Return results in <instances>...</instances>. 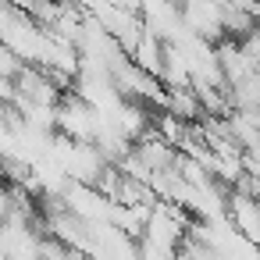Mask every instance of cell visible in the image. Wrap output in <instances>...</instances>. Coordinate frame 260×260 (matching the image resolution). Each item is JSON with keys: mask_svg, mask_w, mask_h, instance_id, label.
Here are the masks:
<instances>
[{"mask_svg": "<svg viewBox=\"0 0 260 260\" xmlns=\"http://www.w3.org/2000/svg\"><path fill=\"white\" fill-rule=\"evenodd\" d=\"M96 125H100L96 107L86 96H79L75 89H64V96L57 104V132L68 136V139H75V143H93Z\"/></svg>", "mask_w": 260, "mask_h": 260, "instance_id": "cell-1", "label": "cell"}, {"mask_svg": "<svg viewBox=\"0 0 260 260\" xmlns=\"http://www.w3.org/2000/svg\"><path fill=\"white\" fill-rule=\"evenodd\" d=\"M139 18H143L146 32L160 36L164 43L175 40V36L185 29V22H182V4H178V0H139Z\"/></svg>", "mask_w": 260, "mask_h": 260, "instance_id": "cell-3", "label": "cell"}, {"mask_svg": "<svg viewBox=\"0 0 260 260\" xmlns=\"http://www.w3.org/2000/svg\"><path fill=\"white\" fill-rule=\"evenodd\" d=\"M256 246H260V242H256Z\"/></svg>", "mask_w": 260, "mask_h": 260, "instance_id": "cell-7", "label": "cell"}, {"mask_svg": "<svg viewBox=\"0 0 260 260\" xmlns=\"http://www.w3.org/2000/svg\"><path fill=\"white\" fill-rule=\"evenodd\" d=\"M22 68H25V61H22V57H18L15 50H8L4 43H0V75L15 82V75H18Z\"/></svg>", "mask_w": 260, "mask_h": 260, "instance_id": "cell-5", "label": "cell"}, {"mask_svg": "<svg viewBox=\"0 0 260 260\" xmlns=\"http://www.w3.org/2000/svg\"><path fill=\"white\" fill-rule=\"evenodd\" d=\"M182 22L189 32H196L210 43L224 40V0H185Z\"/></svg>", "mask_w": 260, "mask_h": 260, "instance_id": "cell-2", "label": "cell"}, {"mask_svg": "<svg viewBox=\"0 0 260 260\" xmlns=\"http://www.w3.org/2000/svg\"><path fill=\"white\" fill-rule=\"evenodd\" d=\"M242 164H246V171L260 175V139H253V143L242 150Z\"/></svg>", "mask_w": 260, "mask_h": 260, "instance_id": "cell-6", "label": "cell"}, {"mask_svg": "<svg viewBox=\"0 0 260 260\" xmlns=\"http://www.w3.org/2000/svg\"><path fill=\"white\" fill-rule=\"evenodd\" d=\"M228 221L253 242H260V200L239 189H228Z\"/></svg>", "mask_w": 260, "mask_h": 260, "instance_id": "cell-4", "label": "cell"}]
</instances>
